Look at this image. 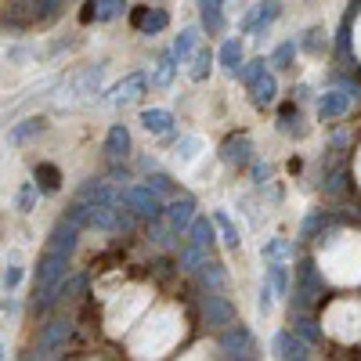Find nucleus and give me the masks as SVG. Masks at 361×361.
Returning <instances> with one entry per match:
<instances>
[{
  "instance_id": "37",
  "label": "nucleus",
  "mask_w": 361,
  "mask_h": 361,
  "mask_svg": "<svg viewBox=\"0 0 361 361\" xmlns=\"http://www.w3.org/2000/svg\"><path fill=\"white\" fill-rule=\"evenodd\" d=\"M264 69H267V62H264V58H253V62H246V66H238L235 80H243V83L250 87V83H253V80H257V76H260Z\"/></svg>"
},
{
  "instance_id": "26",
  "label": "nucleus",
  "mask_w": 361,
  "mask_h": 361,
  "mask_svg": "<svg viewBox=\"0 0 361 361\" xmlns=\"http://www.w3.org/2000/svg\"><path fill=\"white\" fill-rule=\"evenodd\" d=\"M148 243H152L156 250H173V224L156 217V221H148Z\"/></svg>"
},
{
  "instance_id": "9",
  "label": "nucleus",
  "mask_w": 361,
  "mask_h": 361,
  "mask_svg": "<svg viewBox=\"0 0 361 361\" xmlns=\"http://www.w3.org/2000/svg\"><path fill=\"white\" fill-rule=\"evenodd\" d=\"M145 87H148V76H141V73H130V76H123L112 90H109V105H134L141 94H145Z\"/></svg>"
},
{
  "instance_id": "36",
  "label": "nucleus",
  "mask_w": 361,
  "mask_h": 361,
  "mask_svg": "<svg viewBox=\"0 0 361 361\" xmlns=\"http://www.w3.org/2000/svg\"><path fill=\"white\" fill-rule=\"evenodd\" d=\"M148 188H152L159 199H173L177 195V188H173V180L166 177V173H148Z\"/></svg>"
},
{
  "instance_id": "2",
  "label": "nucleus",
  "mask_w": 361,
  "mask_h": 361,
  "mask_svg": "<svg viewBox=\"0 0 361 361\" xmlns=\"http://www.w3.org/2000/svg\"><path fill=\"white\" fill-rule=\"evenodd\" d=\"M119 202L130 206L134 217H145V221L163 217V199L148 188V185H130V188H123V199H119Z\"/></svg>"
},
{
  "instance_id": "21",
  "label": "nucleus",
  "mask_w": 361,
  "mask_h": 361,
  "mask_svg": "<svg viewBox=\"0 0 361 361\" xmlns=\"http://www.w3.org/2000/svg\"><path fill=\"white\" fill-rule=\"evenodd\" d=\"M141 127L148 130V134H166V130H173V112H166V109H145L141 112Z\"/></svg>"
},
{
  "instance_id": "22",
  "label": "nucleus",
  "mask_w": 361,
  "mask_h": 361,
  "mask_svg": "<svg viewBox=\"0 0 361 361\" xmlns=\"http://www.w3.org/2000/svg\"><path fill=\"white\" fill-rule=\"evenodd\" d=\"M199 152H202V137H199V134H185V137L173 145V163L192 166V163L199 159Z\"/></svg>"
},
{
  "instance_id": "27",
  "label": "nucleus",
  "mask_w": 361,
  "mask_h": 361,
  "mask_svg": "<svg viewBox=\"0 0 361 361\" xmlns=\"http://www.w3.org/2000/svg\"><path fill=\"white\" fill-rule=\"evenodd\" d=\"M199 282H202V289H224L228 286V275H224V264H217V260H206L199 271Z\"/></svg>"
},
{
  "instance_id": "4",
  "label": "nucleus",
  "mask_w": 361,
  "mask_h": 361,
  "mask_svg": "<svg viewBox=\"0 0 361 361\" xmlns=\"http://www.w3.org/2000/svg\"><path fill=\"white\" fill-rule=\"evenodd\" d=\"M73 336V322L69 318H54L40 329V336H37V357H54L58 350L66 347V340Z\"/></svg>"
},
{
  "instance_id": "5",
  "label": "nucleus",
  "mask_w": 361,
  "mask_h": 361,
  "mask_svg": "<svg viewBox=\"0 0 361 361\" xmlns=\"http://www.w3.org/2000/svg\"><path fill=\"white\" fill-rule=\"evenodd\" d=\"M279 15H282V0H260L257 8L246 11L243 25H238V33H257V40H260V37H267V25L275 22Z\"/></svg>"
},
{
  "instance_id": "23",
  "label": "nucleus",
  "mask_w": 361,
  "mask_h": 361,
  "mask_svg": "<svg viewBox=\"0 0 361 361\" xmlns=\"http://www.w3.org/2000/svg\"><path fill=\"white\" fill-rule=\"evenodd\" d=\"M206 253H209V250H202V246H195V243L177 246V264H180V271H188V275H195V271L209 260Z\"/></svg>"
},
{
  "instance_id": "10",
  "label": "nucleus",
  "mask_w": 361,
  "mask_h": 361,
  "mask_svg": "<svg viewBox=\"0 0 361 361\" xmlns=\"http://www.w3.org/2000/svg\"><path fill=\"white\" fill-rule=\"evenodd\" d=\"M271 347H275V354H279V357H286V361H307L314 343H307L304 336H296L293 329H282V333L275 336V343H271Z\"/></svg>"
},
{
  "instance_id": "1",
  "label": "nucleus",
  "mask_w": 361,
  "mask_h": 361,
  "mask_svg": "<svg viewBox=\"0 0 361 361\" xmlns=\"http://www.w3.org/2000/svg\"><path fill=\"white\" fill-rule=\"evenodd\" d=\"M145 300H148L145 289H127V293H119V296L112 300V304H109V318H105L112 336H119V333H123V329L137 318V311L145 307Z\"/></svg>"
},
{
  "instance_id": "16",
  "label": "nucleus",
  "mask_w": 361,
  "mask_h": 361,
  "mask_svg": "<svg viewBox=\"0 0 361 361\" xmlns=\"http://www.w3.org/2000/svg\"><path fill=\"white\" fill-rule=\"evenodd\" d=\"M199 4V18H202V29L206 33H224V4L221 0H195Z\"/></svg>"
},
{
  "instance_id": "45",
  "label": "nucleus",
  "mask_w": 361,
  "mask_h": 361,
  "mask_svg": "<svg viewBox=\"0 0 361 361\" xmlns=\"http://www.w3.org/2000/svg\"><path fill=\"white\" fill-rule=\"evenodd\" d=\"M322 221H325V214H311V217L304 221V228H300V238H311V235H314V228H318Z\"/></svg>"
},
{
  "instance_id": "39",
  "label": "nucleus",
  "mask_w": 361,
  "mask_h": 361,
  "mask_svg": "<svg viewBox=\"0 0 361 361\" xmlns=\"http://www.w3.org/2000/svg\"><path fill=\"white\" fill-rule=\"evenodd\" d=\"M58 8H62V0H33V15L37 18H54Z\"/></svg>"
},
{
  "instance_id": "18",
  "label": "nucleus",
  "mask_w": 361,
  "mask_h": 361,
  "mask_svg": "<svg viewBox=\"0 0 361 361\" xmlns=\"http://www.w3.org/2000/svg\"><path fill=\"white\" fill-rule=\"evenodd\" d=\"M188 243H195V246H202V250H214V243H217L214 217H195V221L188 224Z\"/></svg>"
},
{
  "instance_id": "3",
  "label": "nucleus",
  "mask_w": 361,
  "mask_h": 361,
  "mask_svg": "<svg viewBox=\"0 0 361 361\" xmlns=\"http://www.w3.org/2000/svg\"><path fill=\"white\" fill-rule=\"evenodd\" d=\"M202 318L209 329H228L235 322V307H231V300L221 296V289H202Z\"/></svg>"
},
{
  "instance_id": "20",
  "label": "nucleus",
  "mask_w": 361,
  "mask_h": 361,
  "mask_svg": "<svg viewBox=\"0 0 361 361\" xmlns=\"http://www.w3.org/2000/svg\"><path fill=\"white\" fill-rule=\"evenodd\" d=\"M116 209H119V202L90 206V214H87V228H94V231H116Z\"/></svg>"
},
{
  "instance_id": "14",
  "label": "nucleus",
  "mask_w": 361,
  "mask_h": 361,
  "mask_svg": "<svg viewBox=\"0 0 361 361\" xmlns=\"http://www.w3.org/2000/svg\"><path fill=\"white\" fill-rule=\"evenodd\" d=\"M250 98H253V105H257V109L275 105V98H279V80L264 69V73H260V76L250 83Z\"/></svg>"
},
{
  "instance_id": "34",
  "label": "nucleus",
  "mask_w": 361,
  "mask_h": 361,
  "mask_svg": "<svg viewBox=\"0 0 361 361\" xmlns=\"http://www.w3.org/2000/svg\"><path fill=\"white\" fill-rule=\"evenodd\" d=\"M40 130H44V119H22V123L8 134V141H11V145H22V141H29V137H37Z\"/></svg>"
},
{
  "instance_id": "41",
  "label": "nucleus",
  "mask_w": 361,
  "mask_h": 361,
  "mask_svg": "<svg viewBox=\"0 0 361 361\" xmlns=\"http://www.w3.org/2000/svg\"><path fill=\"white\" fill-rule=\"evenodd\" d=\"M318 37H322V29H311V33H307L304 40H300L296 47H304V51H314V54H322V51H325V44H322Z\"/></svg>"
},
{
  "instance_id": "49",
  "label": "nucleus",
  "mask_w": 361,
  "mask_h": 361,
  "mask_svg": "<svg viewBox=\"0 0 361 361\" xmlns=\"http://www.w3.org/2000/svg\"><path fill=\"white\" fill-rule=\"evenodd\" d=\"M267 173H271V170H267L264 163H257V166H253V180H257V185H264V180H267Z\"/></svg>"
},
{
  "instance_id": "29",
  "label": "nucleus",
  "mask_w": 361,
  "mask_h": 361,
  "mask_svg": "<svg viewBox=\"0 0 361 361\" xmlns=\"http://www.w3.org/2000/svg\"><path fill=\"white\" fill-rule=\"evenodd\" d=\"M293 333L304 336L307 343H318V340H322V329H318L314 318H307V311H296V314H293Z\"/></svg>"
},
{
  "instance_id": "38",
  "label": "nucleus",
  "mask_w": 361,
  "mask_h": 361,
  "mask_svg": "<svg viewBox=\"0 0 361 361\" xmlns=\"http://www.w3.org/2000/svg\"><path fill=\"white\" fill-rule=\"evenodd\" d=\"M293 54H296V40L282 44L275 54H271V66H275V69H293Z\"/></svg>"
},
{
  "instance_id": "6",
  "label": "nucleus",
  "mask_w": 361,
  "mask_h": 361,
  "mask_svg": "<svg viewBox=\"0 0 361 361\" xmlns=\"http://www.w3.org/2000/svg\"><path fill=\"white\" fill-rule=\"evenodd\" d=\"M123 188H116L112 180H105V177H90V180H83V185H80L76 199L87 202V206H105V202H119V199H123Z\"/></svg>"
},
{
  "instance_id": "19",
  "label": "nucleus",
  "mask_w": 361,
  "mask_h": 361,
  "mask_svg": "<svg viewBox=\"0 0 361 361\" xmlns=\"http://www.w3.org/2000/svg\"><path fill=\"white\" fill-rule=\"evenodd\" d=\"M199 25H188V29H180V33H177V40H173V54H177V62L180 66H185L188 62V58L199 51Z\"/></svg>"
},
{
  "instance_id": "25",
  "label": "nucleus",
  "mask_w": 361,
  "mask_h": 361,
  "mask_svg": "<svg viewBox=\"0 0 361 361\" xmlns=\"http://www.w3.org/2000/svg\"><path fill=\"white\" fill-rule=\"evenodd\" d=\"M173 76H177V54L173 51H163L156 69H152V87H170Z\"/></svg>"
},
{
  "instance_id": "28",
  "label": "nucleus",
  "mask_w": 361,
  "mask_h": 361,
  "mask_svg": "<svg viewBox=\"0 0 361 361\" xmlns=\"http://www.w3.org/2000/svg\"><path fill=\"white\" fill-rule=\"evenodd\" d=\"M166 22H170V15H166L163 8H152V11H141V15H137V29H141L145 37H156V33H163Z\"/></svg>"
},
{
  "instance_id": "32",
  "label": "nucleus",
  "mask_w": 361,
  "mask_h": 361,
  "mask_svg": "<svg viewBox=\"0 0 361 361\" xmlns=\"http://www.w3.org/2000/svg\"><path fill=\"white\" fill-rule=\"evenodd\" d=\"M267 282H271V289H275V296H286L289 293V267L282 260H271L267 264Z\"/></svg>"
},
{
  "instance_id": "30",
  "label": "nucleus",
  "mask_w": 361,
  "mask_h": 361,
  "mask_svg": "<svg viewBox=\"0 0 361 361\" xmlns=\"http://www.w3.org/2000/svg\"><path fill=\"white\" fill-rule=\"evenodd\" d=\"M188 62H192V69H188V76L195 80V83H202L206 76H209V66H214V51H209V47H199L192 58H188Z\"/></svg>"
},
{
  "instance_id": "17",
  "label": "nucleus",
  "mask_w": 361,
  "mask_h": 361,
  "mask_svg": "<svg viewBox=\"0 0 361 361\" xmlns=\"http://www.w3.org/2000/svg\"><path fill=\"white\" fill-rule=\"evenodd\" d=\"M105 152H109V159H127V156H130V130H127L123 123L109 127V137H105Z\"/></svg>"
},
{
  "instance_id": "44",
  "label": "nucleus",
  "mask_w": 361,
  "mask_h": 361,
  "mask_svg": "<svg viewBox=\"0 0 361 361\" xmlns=\"http://www.w3.org/2000/svg\"><path fill=\"white\" fill-rule=\"evenodd\" d=\"M343 192V170H336L333 177L325 180V195H340Z\"/></svg>"
},
{
  "instance_id": "8",
  "label": "nucleus",
  "mask_w": 361,
  "mask_h": 361,
  "mask_svg": "<svg viewBox=\"0 0 361 361\" xmlns=\"http://www.w3.org/2000/svg\"><path fill=\"white\" fill-rule=\"evenodd\" d=\"M221 354L224 357H250L253 354V333L246 325H228L224 336H221Z\"/></svg>"
},
{
  "instance_id": "12",
  "label": "nucleus",
  "mask_w": 361,
  "mask_h": 361,
  "mask_svg": "<svg viewBox=\"0 0 361 361\" xmlns=\"http://www.w3.org/2000/svg\"><path fill=\"white\" fill-rule=\"evenodd\" d=\"M166 221L173 224V231H188V224L195 221V199L192 195H173L166 206H163Z\"/></svg>"
},
{
  "instance_id": "31",
  "label": "nucleus",
  "mask_w": 361,
  "mask_h": 361,
  "mask_svg": "<svg viewBox=\"0 0 361 361\" xmlns=\"http://www.w3.org/2000/svg\"><path fill=\"white\" fill-rule=\"evenodd\" d=\"M209 217H214V224L221 228V238H224V246H228V250H238V243H243V238H238V228L231 224V217L224 214V209H214V214H209Z\"/></svg>"
},
{
  "instance_id": "42",
  "label": "nucleus",
  "mask_w": 361,
  "mask_h": 361,
  "mask_svg": "<svg viewBox=\"0 0 361 361\" xmlns=\"http://www.w3.org/2000/svg\"><path fill=\"white\" fill-rule=\"evenodd\" d=\"M271 307H275V289H271V282L264 279V286H260V314H271Z\"/></svg>"
},
{
  "instance_id": "33",
  "label": "nucleus",
  "mask_w": 361,
  "mask_h": 361,
  "mask_svg": "<svg viewBox=\"0 0 361 361\" xmlns=\"http://www.w3.org/2000/svg\"><path fill=\"white\" fill-rule=\"evenodd\" d=\"M90 8H94V22H112V18L123 15L127 0H94Z\"/></svg>"
},
{
  "instance_id": "40",
  "label": "nucleus",
  "mask_w": 361,
  "mask_h": 361,
  "mask_svg": "<svg viewBox=\"0 0 361 361\" xmlns=\"http://www.w3.org/2000/svg\"><path fill=\"white\" fill-rule=\"evenodd\" d=\"M264 257H271V260L289 257V243H282V238H271V243H264Z\"/></svg>"
},
{
  "instance_id": "48",
  "label": "nucleus",
  "mask_w": 361,
  "mask_h": 361,
  "mask_svg": "<svg viewBox=\"0 0 361 361\" xmlns=\"http://www.w3.org/2000/svg\"><path fill=\"white\" fill-rule=\"evenodd\" d=\"M37 173L44 177V188H54V170H51V166H40Z\"/></svg>"
},
{
  "instance_id": "24",
  "label": "nucleus",
  "mask_w": 361,
  "mask_h": 361,
  "mask_svg": "<svg viewBox=\"0 0 361 361\" xmlns=\"http://www.w3.org/2000/svg\"><path fill=\"white\" fill-rule=\"evenodd\" d=\"M221 69L228 73V76H235L238 73V66H243V40L238 37H228L224 44H221Z\"/></svg>"
},
{
  "instance_id": "46",
  "label": "nucleus",
  "mask_w": 361,
  "mask_h": 361,
  "mask_svg": "<svg viewBox=\"0 0 361 361\" xmlns=\"http://www.w3.org/2000/svg\"><path fill=\"white\" fill-rule=\"evenodd\" d=\"M18 282H22V267H8V271H4V286L15 289Z\"/></svg>"
},
{
  "instance_id": "35",
  "label": "nucleus",
  "mask_w": 361,
  "mask_h": 361,
  "mask_svg": "<svg viewBox=\"0 0 361 361\" xmlns=\"http://www.w3.org/2000/svg\"><path fill=\"white\" fill-rule=\"evenodd\" d=\"M87 286V275H73V279H62L58 282V300H76Z\"/></svg>"
},
{
  "instance_id": "11",
  "label": "nucleus",
  "mask_w": 361,
  "mask_h": 361,
  "mask_svg": "<svg viewBox=\"0 0 361 361\" xmlns=\"http://www.w3.org/2000/svg\"><path fill=\"white\" fill-rule=\"evenodd\" d=\"M76 238H80V224H73L69 217H62V221L54 224L51 238H47V250H51V253H62V257H73Z\"/></svg>"
},
{
  "instance_id": "13",
  "label": "nucleus",
  "mask_w": 361,
  "mask_h": 361,
  "mask_svg": "<svg viewBox=\"0 0 361 361\" xmlns=\"http://www.w3.org/2000/svg\"><path fill=\"white\" fill-rule=\"evenodd\" d=\"M221 159H224L228 166H246V163L253 159V141H250L246 134L228 137V141L221 145Z\"/></svg>"
},
{
  "instance_id": "47",
  "label": "nucleus",
  "mask_w": 361,
  "mask_h": 361,
  "mask_svg": "<svg viewBox=\"0 0 361 361\" xmlns=\"http://www.w3.org/2000/svg\"><path fill=\"white\" fill-rule=\"evenodd\" d=\"M127 180H130L127 166H112V185H127Z\"/></svg>"
},
{
  "instance_id": "43",
  "label": "nucleus",
  "mask_w": 361,
  "mask_h": 361,
  "mask_svg": "<svg viewBox=\"0 0 361 361\" xmlns=\"http://www.w3.org/2000/svg\"><path fill=\"white\" fill-rule=\"evenodd\" d=\"M33 199H37V188L33 185H22V192H18V209H22V214L33 209Z\"/></svg>"
},
{
  "instance_id": "7",
  "label": "nucleus",
  "mask_w": 361,
  "mask_h": 361,
  "mask_svg": "<svg viewBox=\"0 0 361 361\" xmlns=\"http://www.w3.org/2000/svg\"><path fill=\"white\" fill-rule=\"evenodd\" d=\"M102 76H105V66H90V69H83L80 76H73L69 94H66V98H58V102H62V105H73V102H83V98H90V94H98V90H102Z\"/></svg>"
},
{
  "instance_id": "15",
  "label": "nucleus",
  "mask_w": 361,
  "mask_h": 361,
  "mask_svg": "<svg viewBox=\"0 0 361 361\" xmlns=\"http://www.w3.org/2000/svg\"><path fill=\"white\" fill-rule=\"evenodd\" d=\"M350 109V94L343 87H336V90H325V94L318 98V116L322 119H336V116H343Z\"/></svg>"
}]
</instances>
